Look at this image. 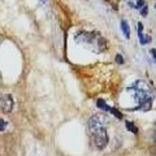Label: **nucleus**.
<instances>
[{
    "mask_svg": "<svg viewBox=\"0 0 156 156\" xmlns=\"http://www.w3.org/2000/svg\"><path fill=\"white\" fill-rule=\"evenodd\" d=\"M126 92L130 94L133 98L134 107L131 111H143L148 112L152 108L154 104V92L151 90V87L147 85V82L142 80L135 81L130 87L126 89Z\"/></svg>",
    "mask_w": 156,
    "mask_h": 156,
    "instance_id": "obj_1",
    "label": "nucleus"
},
{
    "mask_svg": "<svg viewBox=\"0 0 156 156\" xmlns=\"http://www.w3.org/2000/svg\"><path fill=\"white\" fill-rule=\"evenodd\" d=\"M109 117L104 113H95L89 119V130L92 138V143L98 150H104L108 144V134L105 125Z\"/></svg>",
    "mask_w": 156,
    "mask_h": 156,
    "instance_id": "obj_2",
    "label": "nucleus"
},
{
    "mask_svg": "<svg viewBox=\"0 0 156 156\" xmlns=\"http://www.w3.org/2000/svg\"><path fill=\"white\" fill-rule=\"evenodd\" d=\"M13 105H14V101L11 94H4L0 98V108H2L4 113H11L13 109Z\"/></svg>",
    "mask_w": 156,
    "mask_h": 156,
    "instance_id": "obj_3",
    "label": "nucleus"
},
{
    "mask_svg": "<svg viewBox=\"0 0 156 156\" xmlns=\"http://www.w3.org/2000/svg\"><path fill=\"white\" fill-rule=\"evenodd\" d=\"M121 30H122L124 35L126 38H128V39L130 38V27H129V23H128L126 20H121Z\"/></svg>",
    "mask_w": 156,
    "mask_h": 156,
    "instance_id": "obj_4",
    "label": "nucleus"
},
{
    "mask_svg": "<svg viewBox=\"0 0 156 156\" xmlns=\"http://www.w3.org/2000/svg\"><path fill=\"white\" fill-rule=\"evenodd\" d=\"M96 105H98V108L104 109V111H108V112H109V109H111V107L107 105V103H105L104 99H98V100H96Z\"/></svg>",
    "mask_w": 156,
    "mask_h": 156,
    "instance_id": "obj_5",
    "label": "nucleus"
},
{
    "mask_svg": "<svg viewBox=\"0 0 156 156\" xmlns=\"http://www.w3.org/2000/svg\"><path fill=\"white\" fill-rule=\"evenodd\" d=\"M126 129L130 130V131H133V133H138V128L133 124V122H130V121H126Z\"/></svg>",
    "mask_w": 156,
    "mask_h": 156,
    "instance_id": "obj_6",
    "label": "nucleus"
},
{
    "mask_svg": "<svg viewBox=\"0 0 156 156\" xmlns=\"http://www.w3.org/2000/svg\"><path fill=\"white\" fill-rule=\"evenodd\" d=\"M151 41V38L148 35H144V34H140L139 35V42L140 44H147V43Z\"/></svg>",
    "mask_w": 156,
    "mask_h": 156,
    "instance_id": "obj_7",
    "label": "nucleus"
},
{
    "mask_svg": "<svg viewBox=\"0 0 156 156\" xmlns=\"http://www.w3.org/2000/svg\"><path fill=\"white\" fill-rule=\"evenodd\" d=\"M109 112H111V113H113V115L117 117V119H122V113H121V112H119L116 108H113V107H111Z\"/></svg>",
    "mask_w": 156,
    "mask_h": 156,
    "instance_id": "obj_8",
    "label": "nucleus"
},
{
    "mask_svg": "<svg viewBox=\"0 0 156 156\" xmlns=\"http://www.w3.org/2000/svg\"><path fill=\"white\" fill-rule=\"evenodd\" d=\"M116 62H117V64H124V57H122V55L117 53V55H116Z\"/></svg>",
    "mask_w": 156,
    "mask_h": 156,
    "instance_id": "obj_9",
    "label": "nucleus"
},
{
    "mask_svg": "<svg viewBox=\"0 0 156 156\" xmlns=\"http://www.w3.org/2000/svg\"><path fill=\"white\" fill-rule=\"evenodd\" d=\"M140 13H142V16H147V13H148V7L147 5H144L142 9H140Z\"/></svg>",
    "mask_w": 156,
    "mask_h": 156,
    "instance_id": "obj_10",
    "label": "nucleus"
},
{
    "mask_svg": "<svg viewBox=\"0 0 156 156\" xmlns=\"http://www.w3.org/2000/svg\"><path fill=\"white\" fill-rule=\"evenodd\" d=\"M5 126H7V122L3 119H0V131H3L4 129H5Z\"/></svg>",
    "mask_w": 156,
    "mask_h": 156,
    "instance_id": "obj_11",
    "label": "nucleus"
},
{
    "mask_svg": "<svg viewBox=\"0 0 156 156\" xmlns=\"http://www.w3.org/2000/svg\"><path fill=\"white\" fill-rule=\"evenodd\" d=\"M140 34H143V25L142 22H138V35H140Z\"/></svg>",
    "mask_w": 156,
    "mask_h": 156,
    "instance_id": "obj_12",
    "label": "nucleus"
},
{
    "mask_svg": "<svg viewBox=\"0 0 156 156\" xmlns=\"http://www.w3.org/2000/svg\"><path fill=\"white\" fill-rule=\"evenodd\" d=\"M150 52H151V55H152V57L155 58V61H156V50H155V48H152Z\"/></svg>",
    "mask_w": 156,
    "mask_h": 156,
    "instance_id": "obj_13",
    "label": "nucleus"
},
{
    "mask_svg": "<svg viewBox=\"0 0 156 156\" xmlns=\"http://www.w3.org/2000/svg\"><path fill=\"white\" fill-rule=\"evenodd\" d=\"M155 9H156V4H155Z\"/></svg>",
    "mask_w": 156,
    "mask_h": 156,
    "instance_id": "obj_14",
    "label": "nucleus"
}]
</instances>
